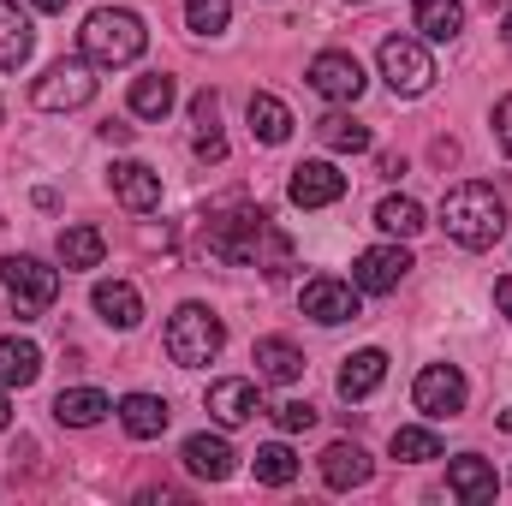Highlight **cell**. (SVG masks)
Returning a JSON list of instances; mask_svg holds the SVG:
<instances>
[{"instance_id": "obj_22", "label": "cell", "mask_w": 512, "mask_h": 506, "mask_svg": "<svg viewBox=\"0 0 512 506\" xmlns=\"http://www.w3.org/2000/svg\"><path fill=\"white\" fill-rule=\"evenodd\" d=\"M96 310H102V322H114V328H137V322H143V298H137L131 280H96Z\"/></svg>"}, {"instance_id": "obj_8", "label": "cell", "mask_w": 512, "mask_h": 506, "mask_svg": "<svg viewBox=\"0 0 512 506\" xmlns=\"http://www.w3.org/2000/svg\"><path fill=\"white\" fill-rule=\"evenodd\" d=\"M298 310H304L310 322H322V328L358 322V286H352V280H334V274H316V280H304Z\"/></svg>"}, {"instance_id": "obj_1", "label": "cell", "mask_w": 512, "mask_h": 506, "mask_svg": "<svg viewBox=\"0 0 512 506\" xmlns=\"http://www.w3.org/2000/svg\"><path fill=\"white\" fill-rule=\"evenodd\" d=\"M209 256L233 262V268H262L268 280L292 274V239L262 215V209H233L209 221Z\"/></svg>"}, {"instance_id": "obj_25", "label": "cell", "mask_w": 512, "mask_h": 506, "mask_svg": "<svg viewBox=\"0 0 512 506\" xmlns=\"http://www.w3.org/2000/svg\"><path fill=\"white\" fill-rule=\"evenodd\" d=\"M42 376V352H36V340H0V387H30V381Z\"/></svg>"}, {"instance_id": "obj_36", "label": "cell", "mask_w": 512, "mask_h": 506, "mask_svg": "<svg viewBox=\"0 0 512 506\" xmlns=\"http://www.w3.org/2000/svg\"><path fill=\"white\" fill-rule=\"evenodd\" d=\"M197 155H203V161H227V137H221V126L197 131Z\"/></svg>"}, {"instance_id": "obj_2", "label": "cell", "mask_w": 512, "mask_h": 506, "mask_svg": "<svg viewBox=\"0 0 512 506\" xmlns=\"http://www.w3.org/2000/svg\"><path fill=\"white\" fill-rule=\"evenodd\" d=\"M441 227H447V239L465 245V251H495V245L507 239V203H501L495 185L465 179V185H453V191L441 197Z\"/></svg>"}, {"instance_id": "obj_11", "label": "cell", "mask_w": 512, "mask_h": 506, "mask_svg": "<svg viewBox=\"0 0 512 506\" xmlns=\"http://www.w3.org/2000/svg\"><path fill=\"white\" fill-rule=\"evenodd\" d=\"M411 399L423 417H459L465 411V376L453 364H429L423 376L411 381Z\"/></svg>"}, {"instance_id": "obj_24", "label": "cell", "mask_w": 512, "mask_h": 506, "mask_svg": "<svg viewBox=\"0 0 512 506\" xmlns=\"http://www.w3.org/2000/svg\"><path fill=\"white\" fill-rule=\"evenodd\" d=\"M245 114H251V137L256 143H286V137H292V108H286L280 96H268V90H256Z\"/></svg>"}, {"instance_id": "obj_17", "label": "cell", "mask_w": 512, "mask_h": 506, "mask_svg": "<svg viewBox=\"0 0 512 506\" xmlns=\"http://www.w3.org/2000/svg\"><path fill=\"white\" fill-rule=\"evenodd\" d=\"M108 411H114V405H108L102 387H66V393L54 399V417H60L66 429H96Z\"/></svg>"}, {"instance_id": "obj_7", "label": "cell", "mask_w": 512, "mask_h": 506, "mask_svg": "<svg viewBox=\"0 0 512 506\" xmlns=\"http://www.w3.org/2000/svg\"><path fill=\"white\" fill-rule=\"evenodd\" d=\"M382 78L393 96H423L435 84V60L417 36H387L382 42Z\"/></svg>"}, {"instance_id": "obj_21", "label": "cell", "mask_w": 512, "mask_h": 506, "mask_svg": "<svg viewBox=\"0 0 512 506\" xmlns=\"http://www.w3.org/2000/svg\"><path fill=\"white\" fill-rule=\"evenodd\" d=\"M387 381V352H352L346 358V370H340V399H370L376 387Z\"/></svg>"}, {"instance_id": "obj_14", "label": "cell", "mask_w": 512, "mask_h": 506, "mask_svg": "<svg viewBox=\"0 0 512 506\" xmlns=\"http://www.w3.org/2000/svg\"><path fill=\"white\" fill-rule=\"evenodd\" d=\"M114 197L126 203L131 215H155L161 209V173L143 161H120L114 167Z\"/></svg>"}, {"instance_id": "obj_12", "label": "cell", "mask_w": 512, "mask_h": 506, "mask_svg": "<svg viewBox=\"0 0 512 506\" xmlns=\"http://www.w3.org/2000/svg\"><path fill=\"white\" fill-rule=\"evenodd\" d=\"M411 274V251L405 245H376L352 262V286L358 292H399V280Z\"/></svg>"}, {"instance_id": "obj_43", "label": "cell", "mask_w": 512, "mask_h": 506, "mask_svg": "<svg viewBox=\"0 0 512 506\" xmlns=\"http://www.w3.org/2000/svg\"><path fill=\"white\" fill-rule=\"evenodd\" d=\"M507 42H512V12H507Z\"/></svg>"}, {"instance_id": "obj_33", "label": "cell", "mask_w": 512, "mask_h": 506, "mask_svg": "<svg viewBox=\"0 0 512 506\" xmlns=\"http://www.w3.org/2000/svg\"><path fill=\"white\" fill-rule=\"evenodd\" d=\"M227 18H233V0H185V24L197 36H221Z\"/></svg>"}, {"instance_id": "obj_29", "label": "cell", "mask_w": 512, "mask_h": 506, "mask_svg": "<svg viewBox=\"0 0 512 506\" xmlns=\"http://www.w3.org/2000/svg\"><path fill=\"white\" fill-rule=\"evenodd\" d=\"M251 471H256V483H268V489H286V483L298 477V453H292L286 441H268V447H256Z\"/></svg>"}, {"instance_id": "obj_42", "label": "cell", "mask_w": 512, "mask_h": 506, "mask_svg": "<svg viewBox=\"0 0 512 506\" xmlns=\"http://www.w3.org/2000/svg\"><path fill=\"white\" fill-rule=\"evenodd\" d=\"M12 423V405H6V387H0V429Z\"/></svg>"}, {"instance_id": "obj_13", "label": "cell", "mask_w": 512, "mask_h": 506, "mask_svg": "<svg viewBox=\"0 0 512 506\" xmlns=\"http://www.w3.org/2000/svg\"><path fill=\"white\" fill-rule=\"evenodd\" d=\"M447 495L465 501V506L495 501V465H489L483 453H459V459H447Z\"/></svg>"}, {"instance_id": "obj_40", "label": "cell", "mask_w": 512, "mask_h": 506, "mask_svg": "<svg viewBox=\"0 0 512 506\" xmlns=\"http://www.w3.org/2000/svg\"><path fill=\"white\" fill-rule=\"evenodd\" d=\"M405 173V155H382V179H399Z\"/></svg>"}, {"instance_id": "obj_35", "label": "cell", "mask_w": 512, "mask_h": 506, "mask_svg": "<svg viewBox=\"0 0 512 506\" xmlns=\"http://www.w3.org/2000/svg\"><path fill=\"white\" fill-rule=\"evenodd\" d=\"M191 120H197V131H215V126H221V96H215V90H197Z\"/></svg>"}, {"instance_id": "obj_19", "label": "cell", "mask_w": 512, "mask_h": 506, "mask_svg": "<svg viewBox=\"0 0 512 506\" xmlns=\"http://www.w3.org/2000/svg\"><path fill=\"white\" fill-rule=\"evenodd\" d=\"M30 48H36L30 18H24L12 0H0V72H18V66L30 60Z\"/></svg>"}, {"instance_id": "obj_15", "label": "cell", "mask_w": 512, "mask_h": 506, "mask_svg": "<svg viewBox=\"0 0 512 506\" xmlns=\"http://www.w3.org/2000/svg\"><path fill=\"white\" fill-rule=\"evenodd\" d=\"M256 411H262V399H256V387H251V381L227 376V381H215V387H209V417H215V423L239 429V423H251Z\"/></svg>"}, {"instance_id": "obj_23", "label": "cell", "mask_w": 512, "mask_h": 506, "mask_svg": "<svg viewBox=\"0 0 512 506\" xmlns=\"http://www.w3.org/2000/svg\"><path fill=\"white\" fill-rule=\"evenodd\" d=\"M120 423H126V435H137V441H155V435L167 429V399H155V393H126V399H120Z\"/></svg>"}, {"instance_id": "obj_30", "label": "cell", "mask_w": 512, "mask_h": 506, "mask_svg": "<svg viewBox=\"0 0 512 506\" xmlns=\"http://www.w3.org/2000/svg\"><path fill=\"white\" fill-rule=\"evenodd\" d=\"M316 137H322L328 149H340V155H364V149H370V126H358L352 114H322V120H316Z\"/></svg>"}, {"instance_id": "obj_38", "label": "cell", "mask_w": 512, "mask_h": 506, "mask_svg": "<svg viewBox=\"0 0 512 506\" xmlns=\"http://www.w3.org/2000/svg\"><path fill=\"white\" fill-rule=\"evenodd\" d=\"M495 310L512 322V274H501V280H495Z\"/></svg>"}, {"instance_id": "obj_20", "label": "cell", "mask_w": 512, "mask_h": 506, "mask_svg": "<svg viewBox=\"0 0 512 506\" xmlns=\"http://www.w3.org/2000/svg\"><path fill=\"white\" fill-rule=\"evenodd\" d=\"M411 24L429 36V42H453L465 30V6L459 0H411Z\"/></svg>"}, {"instance_id": "obj_37", "label": "cell", "mask_w": 512, "mask_h": 506, "mask_svg": "<svg viewBox=\"0 0 512 506\" xmlns=\"http://www.w3.org/2000/svg\"><path fill=\"white\" fill-rule=\"evenodd\" d=\"M495 137H501V149L512 155V96H501V108H495Z\"/></svg>"}, {"instance_id": "obj_31", "label": "cell", "mask_w": 512, "mask_h": 506, "mask_svg": "<svg viewBox=\"0 0 512 506\" xmlns=\"http://www.w3.org/2000/svg\"><path fill=\"white\" fill-rule=\"evenodd\" d=\"M102 256H108V239H102L96 227H66V233H60V262H66V268H96Z\"/></svg>"}, {"instance_id": "obj_5", "label": "cell", "mask_w": 512, "mask_h": 506, "mask_svg": "<svg viewBox=\"0 0 512 506\" xmlns=\"http://www.w3.org/2000/svg\"><path fill=\"white\" fill-rule=\"evenodd\" d=\"M0 280L18 304V322H36L54 298H60V268H48L42 256H6L0 262Z\"/></svg>"}, {"instance_id": "obj_26", "label": "cell", "mask_w": 512, "mask_h": 506, "mask_svg": "<svg viewBox=\"0 0 512 506\" xmlns=\"http://www.w3.org/2000/svg\"><path fill=\"white\" fill-rule=\"evenodd\" d=\"M256 376L262 381H298L304 376V352L292 340H256Z\"/></svg>"}, {"instance_id": "obj_27", "label": "cell", "mask_w": 512, "mask_h": 506, "mask_svg": "<svg viewBox=\"0 0 512 506\" xmlns=\"http://www.w3.org/2000/svg\"><path fill=\"white\" fill-rule=\"evenodd\" d=\"M131 114H137V120H167V114H173V78H167V72L137 78V84H131Z\"/></svg>"}, {"instance_id": "obj_39", "label": "cell", "mask_w": 512, "mask_h": 506, "mask_svg": "<svg viewBox=\"0 0 512 506\" xmlns=\"http://www.w3.org/2000/svg\"><path fill=\"white\" fill-rule=\"evenodd\" d=\"M102 143H131V126H114V120H108V126H102Z\"/></svg>"}, {"instance_id": "obj_28", "label": "cell", "mask_w": 512, "mask_h": 506, "mask_svg": "<svg viewBox=\"0 0 512 506\" xmlns=\"http://www.w3.org/2000/svg\"><path fill=\"white\" fill-rule=\"evenodd\" d=\"M376 227H382L387 239H417L429 221H423V203H411V197H382V209H376Z\"/></svg>"}, {"instance_id": "obj_41", "label": "cell", "mask_w": 512, "mask_h": 506, "mask_svg": "<svg viewBox=\"0 0 512 506\" xmlns=\"http://www.w3.org/2000/svg\"><path fill=\"white\" fill-rule=\"evenodd\" d=\"M36 12H66V0H36Z\"/></svg>"}, {"instance_id": "obj_32", "label": "cell", "mask_w": 512, "mask_h": 506, "mask_svg": "<svg viewBox=\"0 0 512 506\" xmlns=\"http://www.w3.org/2000/svg\"><path fill=\"white\" fill-rule=\"evenodd\" d=\"M393 459L429 465V459H441V435L435 429H393Z\"/></svg>"}, {"instance_id": "obj_18", "label": "cell", "mask_w": 512, "mask_h": 506, "mask_svg": "<svg viewBox=\"0 0 512 506\" xmlns=\"http://www.w3.org/2000/svg\"><path fill=\"white\" fill-rule=\"evenodd\" d=\"M185 471L191 477H209V483H227L233 477V447L221 435H191L185 441Z\"/></svg>"}, {"instance_id": "obj_4", "label": "cell", "mask_w": 512, "mask_h": 506, "mask_svg": "<svg viewBox=\"0 0 512 506\" xmlns=\"http://www.w3.org/2000/svg\"><path fill=\"white\" fill-rule=\"evenodd\" d=\"M78 42H84V54L96 66H131L149 48V30H143L137 12H90L84 30H78Z\"/></svg>"}, {"instance_id": "obj_10", "label": "cell", "mask_w": 512, "mask_h": 506, "mask_svg": "<svg viewBox=\"0 0 512 506\" xmlns=\"http://www.w3.org/2000/svg\"><path fill=\"white\" fill-rule=\"evenodd\" d=\"M286 197H292L298 209H328V203L346 197V173H340L334 161H298L292 179H286Z\"/></svg>"}, {"instance_id": "obj_3", "label": "cell", "mask_w": 512, "mask_h": 506, "mask_svg": "<svg viewBox=\"0 0 512 506\" xmlns=\"http://www.w3.org/2000/svg\"><path fill=\"white\" fill-rule=\"evenodd\" d=\"M161 346H167V358H173L179 370H203V364H215V358H221L227 328H221V316H215L209 304H179V310L167 316Z\"/></svg>"}, {"instance_id": "obj_9", "label": "cell", "mask_w": 512, "mask_h": 506, "mask_svg": "<svg viewBox=\"0 0 512 506\" xmlns=\"http://www.w3.org/2000/svg\"><path fill=\"white\" fill-rule=\"evenodd\" d=\"M310 90L328 96V102H358V96H364V66H358V54H340V48L316 54V60H310Z\"/></svg>"}, {"instance_id": "obj_6", "label": "cell", "mask_w": 512, "mask_h": 506, "mask_svg": "<svg viewBox=\"0 0 512 506\" xmlns=\"http://www.w3.org/2000/svg\"><path fill=\"white\" fill-rule=\"evenodd\" d=\"M30 102H36L42 114H72V108H90V102H96V72H90V60H54V66L36 78Z\"/></svg>"}, {"instance_id": "obj_34", "label": "cell", "mask_w": 512, "mask_h": 506, "mask_svg": "<svg viewBox=\"0 0 512 506\" xmlns=\"http://www.w3.org/2000/svg\"><path fill=\"white\" fill-rule=\"evenodd\" d=\"M274 423H280L286 435H304V429H316V405H310V399H280V405H274Z\"/></svg>"}, {"instance_id": "obj_16", "label": "cell", "mask_w": 512, "mask_h": 506, "mask_svg": "<svg viewBox=\"0 0 512 506\" xmlns=\"http://www.w3.org/2000/svg\"><path fill=\"white\" fill-rule=\"evenodd\" d=\"M322 483H328V489H364V483H370V453H364L358 441H334V447L322 453Z\"/></svg>"}]
</instances>
